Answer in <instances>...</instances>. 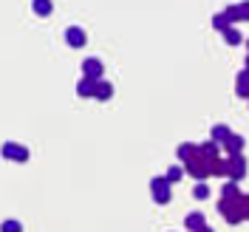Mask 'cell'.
Instances as JSON below:
<instances>
[{
    "instance_id": "obj_1",
    "label": "cell",
    "mask_w": 249,
    "mask_h": 232,
    "mask_svg": "<svg viewBox=\"0 0 249 232\" xmlns=\"http://www.w3.org/2000/svg\"><path fill=\"white\" fill-rule=\"evenodd\" d=\"M218 213L227 224H241L247 221V196L241 193L238 198H218Z\"/></svg>"
},
{
    "instance_id": "obj_2",
    "label": "cell",
    "mask_w": 249,
    "mask_h": 232,
    "mask_svg": "<svg viewBox=\"0 0 249 232\" xmlns=\"http://www.w3.org/2000/svg\"><path fill=\"white\" fill-rule=\"evenodd\" d=\"M150 196H153L156 204H170L173 181L167 178V176H153V181H150Z\"/></svg>"
},
{
    "instance_id": "obj_3",
    "label": "cell",
    "mask_w": 249,
    "mask_h": 232,
    "mask_svg": "<svg viewBox=\"0 0 249 232\" xmlns=\"http://www.w3.org/2000/svg\"><path fill=\"white\" fill-rule=\"evenodd\" d=\"M184 170H187V176H193L196 181H207V178L213 176V173H210V164L204 161L201 156H196V159H190V161L184 164Z\"/></svg>"
},
{
    "instance_id": "obj_4",
    "label": "cell",
    "mask_w": 249,
    "mask_h": 232,
    "mask_svg": "<svg viewBox=\"0 0 249 232\" xmlns=\"http://www.w3.org/2000/svg\"><path fill=\"white\" fill-rule=\"evenodd\" d=\"M29 147H23V144H17V142H6L3 144V159H9V161H17V164H26L29 161Z\"/></svg>"
},
{
    "instance_id": "obj_5",
    "label": "cell",
    "mask_w": 249,
    "mask_h": 232,
    "mask_svg": "<svg viewBox=\"0 0 249 232\" xmlns=\"http://www.w3.org/2000/svg\"><path fill=\"white\" fill-rule=\"evenodd\" d=\"M102 74H105V65H102V60H96V57H85V62H82V77L99 82V79H102Z\"/></svg>"
},
{
    "instance_id": "obj_6",
    "label": "cell",
    "mask_w": 249,
    "mask_h": 232,
    "mask_svg": "<svg viewBox=\"0 0 249 232\" xmlns=\"http://www.w3.org/2000/svg\"><path fill=\"white\" fill-rule=\"evenodd\" d=\"M65 43L71 48H85L88 34H85V29H79V26H68V29H65Z\"/></svg>"
},
{
    "instance_id": "obj_7",
    "label": "cell",
    "mask_w": 249,
    "mask_h": 232,
    "mask_svg": "<svg viewBox=\"0 0 249 232\" xmlns=\"http://www.w3.org/2000/svg\"><path fill=\"white\" fill-rule=\"evenodd\" d=\"M218 147H221V144H215L213 139H210V142H201V144H198V156H201V159L207 161V164H210V167H213L218 159H221V156H218ZM210 173H213V170H210Z\"/></svg>"
},
{
    "instance_id": "obj_8",
    "label": "cell",
    "mask_w": 249,
    "mask_h": 232,
    "mask_svg": "<svg viewBox=\"0 0 249 232\" xmlns=\"http://www.w3.org/2000/svg\"><path fill=\"white\" fill-rule=\"evenodd\" d=\"M244 176H247V159H244V153L230 156V178L241 181Z\"/></svg>"
},
{
    "instance_id": "obj_9",
    "label": "cell",
    "mask_w": 249,
    "mask_h": 232,
    "mask_svg": "<svg viewBox=\"0 0 249 232\" xmlns=\"http://www.w3.org/2000/svg\"><path fill=\"white\" fill-rule=\"evenodd\" d=\"M198 156V144L196 142H184V144H178V150H176V159L181 161V164H187L190 159H196Z\"/></svg>"
},
{
    "instance_id": "obj_10",
    "label": "cell",
    "mask_w": 249,
    "mask_h": 232,
    "mask_svg": "<svg viewBox=\"0 0 249 232\" xmlns=\"http://www.w3.org/2000/svg\"><path fill=\"white\" fill-rule=\"evenodd\" d=\"M235 93L241 99H249V71L247 68H241V74L235 77Z\"/></svg>"
},
{
    "instance_id": "obj_11",
    "label": "cell",
    "mask_w": 249,
    "mask_h": 232,
    "mask_svg": "<svg viewBox=\"0 0 249 232\" xmlns=\"http://www.w3.org/2000/svg\"><path fill=\"white\" fill-rule=\"evenodd\" d=\"M77 96H82V99H93L96 96V82L88 77H82L77 82Z\"/></svg>"
},
{
    "instance_id": "obj_12",
    "label": "cell",
    "mask_w": 249,
    "mask_h": 232,
    "mask_svg": "<svg viewBox=\"0 0 249 232\" xmlns=\"http://www.w3.org/2000/svg\"><path fill=\"white\" fill-rule=\"evenodd\" d=\"M232 136V130H230V125H213V130H210V139L215 142V144H221L224 147V142Z\"/></svg>"
},
{
    "instance_id": "obj_13",
    "label": "cell",
    "mask_w": 249,
    "mask_h": 232,
    "mask_svg": "<svg viewBox=\"0 0 249 232\" xmlns=\"http://www.w3.org/2000/svg\"><path fill=\"white\" fill-rule=\"evenodd\" d=\"M244 144H247V139L241 136V133H232L230 139L224 142V147H227V153L235 156V153H244Z\"/></svg>"
},
{
    "instance_id": "obj_14",
    "label": "cell",
    "mask_w": 249,
    "mask_h": 232,
    "mask_svg": "<svg viewBox=\"0 0 249 232\" xmlns=\"http://www.w3.org/2000/svg\"><path fill=\"white\" fill-rule=\"evenodd\" d=\"M184 227L190 232H198L201 227H207V218H204V213H190V215L184 218Z\"/></svg>"
},
{
    "instance_id": "obj_15",
    "label": "cell",
    "mask_w": 249,
    "mask_h": 232,
    "mask_svg": "<svg viewBox=\"0 0 249 232\" xmlns=\"http://www.w3.org/2000/svg\"><path fill=\"white\" fill-rule=\"evenodd\" d=\"M31 12L37 17H48L54 12V3H51V0H31Z\"/></svg>"
},
{
    "instance_id": "obj_16",
    "label": "cell",
    "mask_w": 249,
    "mask_h": 232,
    "mask_svg": "<svg viewBox=\"0 0 249 232\" xmlns=\"http://www.w3.org/2000/svg\"><path fill=\"white\" fill-rule=\"evenodd\" d=\"M110 96H113V85H110L108 79H99V82H96V96H93V99H99V102H108Z\"/></svg>"
},
{
    "instance_id": "obj_17",
    "label": "cell",
    "mask_w": 249,
    "mask_h": 232,
    "mask_svg": "<svg viewBox=\"0 0 249 232\" xmlns=\"http://www.w3.org/2000/svg\"><path fill=\"white\" fill-rule=\"evenodd\" d=\"M241 196V187H238V181L235 178H227L224 181V187H221V198H238Z\"/></svg>"
},
{
    "instance_id": "obj_18",
    "label": "cell",
    "mask_w": 249,
    "mask_h": 232,
    "mask_svg": "<svg viewBox=\"0 0 249 232\" xmlns=\"http://www.w3.org/2000/svg\"><path fill=\"white\" fill-rule=\"evenodd\" d=\"M213 29L224 34V31H230V29H232V20H230V17L224 15V12H218V15H213Z\"/></svg>"
},
{
    "instance_id": "obj_19",
    "label": "cell",
    "mask_w": 249,
    "mask_h": 232,
    "mask_svg": "<svg viewBox=\"0 0 249 232\" xmlns=\"http://www.w3.org/2000/svg\"><path fill=\"white\" fill-rule=\"evenodd\" d=\"M224 40H227V46H241L244 43V34L238 29H230V31H224Z\"/></svg>"
},
{
    "instance_id": "obj_20",
    "label": "cell",
    "mask_w": 249,
    "mask_h": 232,
    "mask_svg": "<svg viewBox=\"0 0 249 232\" xmlns=\"http://www.w3.org/2000/svg\"><path fill=\"white\" fill-rule=\"evenodd\" d=\"M184 167H181V164H170V167H167V173H164V176H167V178H170L173 184H176V181H181V176H184Z\"/></svg>"
},
{
    "instance_id": "obj_21",
    "label": "cell",
    "mask_w": 249,
    "mask_h": 232,
    "mask_svg": "<svg viewBox=\"0 0 249 232\" xmlns=\"http://www.w3.org/2000/svg\"><path fill=\"white\" fill-rule=\"evenodd\" d=\"M193 198H198V201L210 198V187L204 184V181H196V187H193Z\"/></svg>"
},
{
    "instance_id": "obj_22",
    "label": "cell",
    "mask_w": 249,
    "mask_h": 232,
    "mask_svg": "<svg viewBox=\"0 0 249 232\" xmlns=\"http://www.w3.org/2000/svg\"><path fill=\"white\" fill-rule=\"evenodd\" d=\"M224 15L230 17L232 23H241V3H230V6L224 9Z\"/></svg>"
},
{
    "instance_id": "obj_23",
    "label": "cell",
    "mask_w": 249,
    "mask_h": 232,
    "mask_svg": "<svg viewBox=\"0 0 249 232\" xmlns=\"http://www.w3.org/2000/svg\"><path fill=\"white\" fill-rule=\"evenodd\" d=\"M0 232H23V224L15 221V218H6V221H3V227H0Z\"/></svg>"
},
{
    "instance_id": "obj_24",
    "label": "cell",
    "mask_w": 249,
    "mask_h": 232,
    "mask_svg": "<svg viewBox=\"0 0 249 232\" xmlns=\"http://www.w3.org/2000/svg\"><path fill=\"white\" fill-rule=\"evenodd\" d=\"M241 20H244V23H249V0H244V3H241Z\"/></svg>"
},
{
    "instance_id": "obj_25",
    "label": "cell",
    "mask_w": 249,
    "mask_h": 232,
    "mask_svg": "<svg viewBox=\"0 0 249 232\" xmlns=\"http://www.w3.org/2000/svg\"><path fill=\"white\" fill-rule=\"evenodd\" d=\"M198 232H213V227H201V230H198Z\"/></svg>"
},
{
    "instance_id": "obj_26",
    "label": "cell",
    "mask_w": 249,
    "mask_h": 232,
    "mask_svg": "<svg viewBox=\"0 0 249 232\" xmlns=\"http://www.w3.org/2000/svg\"><path fill=\"white\" fill-rule=\"evenodd\" d=\"M244 68H247V71H249V54H247V62H244Z\"/></svg>"
},
{
    "instance_id": "obj_27",
    "label": "cell",
    "mask_w": 249,
    "mask_h": 232,
    "mask_svg": "<svg viewBox=\"0 0 249 232\" xmlns=\"http://www.w3.org/2000/svg\"><path fill=\"white\" fill-rule=\"evenodd\" d=\"M247 54H249V40H247Z\"/></svg>"
}]
</instances>
